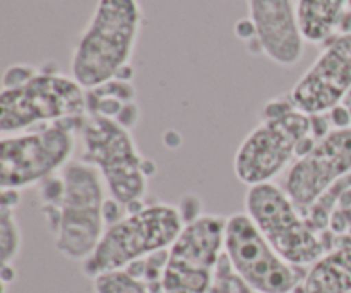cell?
Wrapping results in <instances>:
<instances>
[{"mask_svg": "<svg viewBox=\"0 0 351 293\" xmlns=\"http://www.w3.org/2000/svg\"><path fill=\"white\" fill-rule=\"evenodd\" d=\"M348 0H297V17L304 40L324 43L338 31Z\"/></svg>", "mask_w": 351, "mask_h": 293, "instance_id": "obj_16", "label": "cell"}, {"mask_svg": "<svg viewBox=\"0 0 351 293\" xmlns=\"http://www.w3.org/2000/svg\"><path fill=\"white\" fill-rule=\"evenodd\" d=\"M19 191H2V206H0L2 266H10L21 253V230L16 220V208L19 204Z\"/></svg>", "mask_w": 351, "mask_h": 293, "instance_id": "obj_17", "label": "cell"}, {"mask_svg": "<svg viewBox=\"0 0 351 293\" xmlns=\"http://www.w3.org/2000/svg\"><path fill=\"white\" fill-rule=\"evenodd\" d=\"M257 48L281 67H293L304 55V34L293 0H247Z\"/></svg>", "mask_w": 351, "mask_h": 293, "instance_id": "obj_13", "label": "cell"}, {"mask_svg": "<svg viewBox=\"0 0 351 293\" xmlns=\"http://www.w3.org/2000/svg\"><path fill=\"white\" fill-rule=\"evenodd\" d=\"M93 290L95 293H151L141 278L127 270L99 274L93 280Z\"/></svg>", "mask_w": 351, "mask_h": 293, "instance_id": "obj_18", "label": "cell"}, {"mask_svg": "<svg viewBox=\"0 0 351 293\" xmlns=\"http://www.w3.org/2000/svg\"><path fill=\"white\" fill-rule=\"evenodd\" d=\"M348 175H351V127L332 129L291 163L285 191L304 213Z\"/></svg>", "mask_w": 351, "mask_h": 293, "instance_id": "obj_11", "label": "cell"}, {"mask_svg": "<svg viewBox=\"0 0 351 293\" xmlns=\"http://www.w3.org/2000/svg\"><path fill=\"white\" fill-rule=\"evenodd\" d=\"M348 9H351V0H348Z\"/></svg>", "mask_w": 351, "mask_h": 293, "instance_id": "obj_19", "label": "cell"}, {"mask_svg": "<svg viewBox=\"0 0 351 293\" xmlns=\"http://www.w3.org/2000/svg\"><path fill=\"white\" fill-rule=\"evenodd\" d=\"M226 218L199 215L185 223L168 250L163 293H208L225 250Z\"/></svg>", "mask_w": 351, "mask_h": 293, "instance_id": "obj_10", "label": "cell"}, {"mask_svg": "<svg viewBox=\"0 0 351 293\" xmlns=\"http://www.w3.org/2000/svg\"><path fill=\"white\" fill-rule=\"evenodd\" d=\"M304 293H351V233L336 237L324 256L305 273Z\"/></svg>", "mask_w": 351, "mask_h": 293, "instance_id": "obj_14", "label": "cell"}, {"mask_svg": "<svg viewBox=\"0 0 351 293\" xmlns=\"http://www.w3.org/2000/svg\"><path fill=\"white\" fill-rule=\"evenodd\" d=\"M79 139L81 161L99 172L110 198L125 206L127 213L143 208L154 163L141 154L130 130L112 119L86 113Z\"/></svg>", "mask_w": 351, "mask_h": 293, "instance_id": "obj_5", "label": "cell"}, {"mask_svg": "<svg viewBox=\"0 0 351 293\" xmlns=\"http://www.w3.org/2000/svg\"><path fill=\"white\" fill-rule=\"evenodd\" d=\"M225 254L240 280L257 293H293L304 283L300 268L285 261L245 213L226 218Z\"/></svg>", "mask_w": 351, "mask_h": 293, "instance_id": "obj_9", "label": "cell"}, {"mask_svg": "<svg viewBox=\"0 0 351 293\" xmlns=\"http://www.w3.org/2000/svg\"><path fill=\"white\" fill-rule=\"evenodd\" d=\"M137 91L130 81L113 79L98 88L86 89L88 113L112 119L132 130L139 122V105L136 102Z\"/></svg>", "mask_w": 351, "mask_h": 293, "instance_id": "obj_15", "label": "cell"}, {"mask_svg": "<svg viewBox=\"0 0 351 293\" xmlns=\"http://www.w3.org/2000/svg\"><path fill=\"white\" fill-rule=\"evenodd\" d=\"M351 93V33L332 36L290 91L293 106L311 117L332 112Z\"/></svg>", "mask_w": 351, "mask_h": 293, "instance_id": "obj_12", "label": "cell"}, {"mask_svg": "<svg viewBox=\"0 0 351 293\" xmlns=\"http://www.w3.org/2000/svg\"><path fill=\"white\" fill-rule=\"evenodd\" d=\"M144 14L139 0H98L72 51L71 75L84 89L113 79L130 81Z\"/></svg>", "mask_w": 351, "mask_h": 293, "instance_id": "obj_2", "label": "cell"}, {"mask_svg": "<svg viewBox=\"0 0 351 293\" xmlns=\"http://www.w3.org/2000/svg\"><path fill=\"white\" fill-rule=\"evenodd\" d=\"M245 215L274 250L293 266H312L324 256L322 233L311 228L287 191L273 182L249 187Z\"/></svg>", "mask_w": 351, "mask_h": 293, "instance_id": "obj_8", "label": "cell"}, {"mask_svg": "<svg viewBox=\"0 0 351 293\" xmlns=\"http://www.w3.org/2000/svg\"><path fill=\"white\" fill-rule=\"evenodd\" d=\"M312 117L293 106L290 96L266 103L261 122L242 141L233 172L242 184H267L315 144Z\"/></svg>", "mask_w": 351, "mask_h": 293, "instance_id": "obj_4", "label": "cell"}, {"mask_svg": "<svg viewBox=\"0 0 351 293\" xmlns=\"http://www.w3.org/2000/svg\"><path fill=\"white\" fill-rule=\"evenodd\" d=\"M106 185L101 175L84 161H71L57 175L38 185L55 249L65 259L84 263L106 230Z\"/></svg>", "mask_w": 351, "mask_h": 293, "instance_id": "obj_1", "label": "cell"}, {"mask_svg": "<svg viewBox=\"0 0 351 293\" xmlns=\"http://www.w3.org/2000/svg\"><path fill=\"white\" fill-rule=\"evenodd\" d=\"M187 220L173 204H144L106 226L95 253L82 263V274L91 280L105 273L123 271L134 263L168 250Z\"/></svg>", "mask_w": 351, "mask_h": 293, "instance_id": "obj_6", "label": "cell"}, {"mask_svg": "<svg viewBox=\"0 0 351 293\" xmlns=\"http://www.w3.org/2000/svg\"><path fill=\"white\" fill-rule=\"evenodd\" d=\"M88 113L86 89L72 75L34 65H10L0 91V132H24Z\"/></svg>", "mask_w": 351, "mask_h": 293, "instance_id": "obj_3", "label": "cell"}, {"mask_svg": "<svg viewBox=\"0 0 351 293\" xmlns=\"http://www.w3.org/2000/svg\"><path fill=\"white\" fill-rule=\"evenodd\" d=\"M84 117L2 136V191H21L31 185H40L71 163Z\"/></svg>", "mask_w": 351, "mask_h": 293, "instance_id": "obj_7", "label": "cell"}]
</instances>
